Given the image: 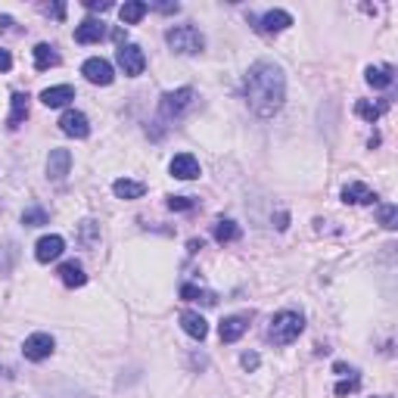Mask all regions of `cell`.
Here are the masks:
<instances>
[{"label": "cell", "instance_id": "6da1fadb", "mask_svg": "<svg viewBox=\"0 0 398 398\" xmlns=\"http://www.w3.org/2000/svg\"><path fill=\"white\" fill-rule=\"evenodd\" d=\"M243 93H246L249 109L258 118H271L283 109V100H287V78H283V69L268 59L249 65L246 81H243Z\"/></svg>", "mask_w": 398, "mask_h": 398}, {"label": "cell", "instance_id": "7a4b0ae2", "mask_svg": "<svg viewBox=\"0 0 398 398\" xmlns=\"http://www.w3.org/2000/svg\"><path fill=\"white\" fill-rule=\"evenodd\" d=\"M302 330H305V318L299 311H280L271 318L268 340L274 346H289V342H296L302 336Z\"/></svg>", "mask_w": 398, "mask_h": 398}, {"label": "cell", "instance_id": "3957f363", "mask_svg": "<svg viewBox=\"0 0 398 398\" xmlns=\"http://www.w3.org/2000/svg\"><path fill=\"white\" fill-rule=\"evenodd\" d=\"M165 41L175 53H184V56H193V53H203L206 50V38L199 28L193 25H177L165 32Z\"/></svg>", "mask_w": 398, "mask_h": 398}, {"label": "cell", "instance_id": "277c9868", "mask_svg": "<svg viewBox=\"0 0 398 398\" xmlns=\"http://www.w3.org/2000/svg\"><path fill=\"white\" fill-rule=\"evenodd\" d=\"M115 59L128 78H137V75H144V69H146V56L137 44H122L115 53Z\"/></svg>", "mask_w": 398, "mask_h": 398}, {"label": "cell", "instance_id": "5b68a950", "mask_svg": "<svg viewBox=\"0 0 398 398\" xmlns=\"http://www.w3.org/2000/svg\"><path fill=\"white\" fill-rule=\"evenodd\" d=\"M193 97H196L193 87H177V91L162 93V103H159V109H162L165 118H177L190 103H193Z\"/></svg>", "mask_w": 398, "mask_h": 398}, {"label": "cell", "instance_id": "8992f818", "mask_svg": "<svg viewBox=\"0 0 398 398\" xmlns=\"http://www.w3.org/2000/svg\"><path fill=\"white\" fill-rule=\"evenodd\" d=\"M81 75H85L91 85H100V87L112 85V78H115V72H112V63H106L103 56L85 59V65H81Z\"/></svg>", "mask_w": 398, "mask_h": 398}, {"label": "cell", "instance_id": "52a82bcc", "mask_svg": "<svg viewBox=\"0 0 398 398\" xmlns=\"http://www.w3.org/2000/svg\"><path fill=\"white\" fill-rule=\"evenodd\" d=\"M53 349H56V342H53L50 333H32L25 340V346H22V355L28 361H44L53 355Z\"/></svg>", "mask_w": 398, "mask_h": 398}, {"label": "cell", "instance_id": "ba28073f", "mask_svg": "<svg viewBox=\"0 0 398 398\" xmlns=\"http://www.w3.org/2000/svg\"><path fill=\"white\" fill-rule=\"evenodd\" d=\"M59 131H63V134H69V137L85 140L87 134H91V122H87L85 112L69 109V112H63V118H59Z\"/></svg>", "mask_w": 398, "mask_h": 398}, {"label": "cell", "instance_id": "9c48e42d", "mask_svg": "<svg viewBox=\"0 0 398 398\" xmlns=\"http://www.w3.org/2000/svg\"><path fill=\"white\" fill-rule=\"evenodd\" d=\"M289 25H293V16H289L287 10H268L265 16L255 19V28L265 32V34H277V32H283V28H289Z\"/></svg>", "mask_w": 398, "mask_h": 398}, {"label": "cell", "instance_id": "30bf717a", "mask_svg": "<svg viewBox=\"0 0 398 398\" xmlns=\"http://www.w3.org/2000/svg\"><path fill=\"white\" fill-rule=\"evenodd\" d=\"M65 249V240L59 234H50V236H41L38 246H34V258L41 261V265H47V261H56L59 255H63Z\"/></svg>", "mask_w": 398, "mask_h": 398}, {"label": "cell", "instance_id": "8fae6325", "mask_svg": "<svg viewBox=\"0 0 398 398\" xmlns=\"http://www.w3.org/2000/svg\"><path fill=\"white\" fill-rule=\"evenodd\" d=\"M69 168H72V153L50 150V156H47V177H50V181H65Z\"/></svg>", "mask_w": 398, "mask_h": 398}, {"label": "cell", "instance_id": "7c38bea8", "mask_svg": "<svg viewBox=\"0 0 398 398\" xmlns=\"http://www.w3.org/2000/svg\"><path fill=\"white\" fill-rule=\"evenodd\" d=\"M168 171L177 181H193V177H199V162H196V156H190V153H177V156L171 159Z\"/></svg>", "mask_w": 398, "mask_h": 398}, {"label": "cell", "instance_id": "4fadbf2b", "mask_svg": "<svg viewBox=\"0 0 398 398\" xmlns=\"http://www.w3.org/2000/svg\"><path fill=\"white\" fill-rule=\"evenodd\" d=\"M249 330V318L246 314H234V318H224L221 327H218V336H221V342H236L243 333Z\"/></svg>", "mask_w": 398, "mask_h": 398}, {"label": "cell", "instance_id": "5bb4252c", "mask_svg": "<svg viewBox=\"0 0 398 398\" xmlns=\"http://www.w3.org/2000/svg\"><path fill=\"white\" fill-rule=\"evenodd\" d=\"M373 199H377V193H373L367 184H361V181H352V184H346V187H342V203L367 206V203H373Z\"/></svg>", "mask_w": 398, "mask_h": 398}, {"label": "cell", "instance_id": "9a60e30c", "mask_svg": "<svg viewBox=\"0 0 398 398\" xmlns=\"http://www.w3.org/2000/svg\"><path fill=\"white\" fill-rule=\"evenodd\" d=\"M106 38V22L100 19H85L78 28H75V41L78 44H97V41Z\"/></svg>", "mask_w": 398, "mask_h": 398}, {"label": "cell", "instance_id": "2e32d148", "mask_svg": "<svg viewBox=\"0 0 398 398\" xmlns=\"http://www.w3.org/2000/svg\"><path fill=\"white\" fill-rule=\"evenodd\" d=\"M181 327H184V333L193 336V340H199V342L209 336V324H206L203 314H196V311H184L181 314Z\"/></svg>", "mask_w": 398, "mask_h": 398}, {"label": "cell", "instance_id": "e0dca14e", "mask_svg": "<svg viewBox=\"0 0 398 398\" xmlns=\"http://www.w3.org/2000/svg\"><path fill=\"white\" fill-rule=\"evenodd\" d=\"M69 100H75L72 85H56V87H47V91L41 93V103L50 106V109H59V106H65Z\"/></svg>", "mask_w": 398, "mask_h": 398}, {"label": "cell", "instance_id": "ac0fdd59", "mask_svg": "<svg viewBox=\"0 0 398 398\" xmlns=\"http://www.w3.org/2000/svg\"><path fill=\"white\" fill-rule=\"evenodd\" d=\"M59 280L65 283V287H85L87 283V274L85 268H81L78 261H65V265H59Z\"/></svg>", "mask_w": 398, "mask_h": 398}, {"label": "cell", "instance_id": "d6986e66", "mask_svg": "<svg viewBox=\"0 0 398 398\" xmlns=\"http://www.w3.org/2000/svg\"><path fill=\"white\" fill-rule=\"evenodd\" d=\"M112 193H115L118 199H140V196L146 193V187L140 181H131V177H118V181L112 184Z\"/></svg>", "mask_w": 398, "mask_h": 398}, {"label": "cell", "instance_id": "ffe728a7", "mask_svg": "<svg viewBox=\"0 0 398 398\" xmlns=\"http://www.w3.org/2000/svg\"><path fill=\"white\" fill-rule=\"evenodd\" d=\"M392 81H395V75H392V65H371V69H367V85L377 87V91L392 87Z\"/></svg>", "mask_w": 398, "mask_h": 398}, {"label": "cell", "instance_id": "44dd1931", "mask_svg": "<svg viewBox=\"0 0 398 398\" xmlns=\"http://www.w3.org/2000/svg\"><path fill=\"white\" fill-rule=\"evenodd\" d=\"M10 103H13V109H10V118H7V124H10V128H19V124H22V122H25V118H28V93L16 91Z\"/></svg>", "mask_w": 398, "mask_h": 398}, {"label": "cell", "instance_id": "7402d4cb", "mask_svg": "<svg viewBox=\"0 0 398 398\" xmlns=\"http://www.w3.org/2000/svg\"><path fill=\"white\" fill-rule=\"evenodd\" d=\"M146 10H150V3H144V0H128V3L118 10V16H122L124 25H137V22L146 16Z\"/></svg>", "mask_w": 398, "mask_h": 398}, {"label": "cell", "instance_id": "603a6c76", "mask_svg": "<svg viewBox=\"0 0 398 398\" xmlns=\"http://www.w3.org/2000/svg\"><path fill=\"white\" fill-rule=\"evenodd\" d=\"M181 299H187V302H199V305H215L218 296L212 293V289L193 287V283H184V287H181Z\"/></svg>", "mask_w": 398, "mask_h": 398}, {"label": "cell", "instance_id": "cb8c5ba5", "mask_svg": "<svg viewBox=\"0 0 398 398\" xmlns=\"http://www.w3.org/2000/svg\"><path fill=\"white\" fill-rule=\"evenodd\" d=\"M212 234H215V240L224 246V243L240 240V234H243V230H240V224H236V221H230V218H221V221L215 224V230H212Z\"/></svg>", "mask_w": 398, "mask_h": 398}, {"label": "cell", "instance_id": "d4e9b609", "mask_svg": "<svg viewBox=\"0 0 398 398\" xmlns=\"http://www.w3.org/2000/svg\"><path fill=\"white\" fill-rule=\"evenodd\" d=\"M34 65H38L41 72H44V69H50V65H59L56 47H50V44H38V47H34Z\"/></svg>", "mask_w": 398, "mask_h": 398}, {"label": "cell", "instance_id": "484cf974", "mask_svg": "<svg viewBox=\"0 0 398 398\" xmlns=\"http://www.w3.org/2000/svg\"><path fill=\"white\" fill-rule=\"evenodd\" d=\"M389 109V103H367V100H358V103H355V112H358L361 118H364V122H379V115H383V112Z\"/></svg>", "mask_w": 398, "mask_h": 398}, {"label": "cell", "instance_id": "4316f807", "mask_svg": "<svg viewBox=\"0 0 398 398\" xmlns=\"http://www.w3.org/2000/svg\"><path fill=\"white\" fill-rule=\"evenodd\" d=\"M22 224H25V228H41V224H47V212L41 209V206H28V209L22 212Z\"/></svg>", "mask_w": 398, "mask_h": 398}, {"label": "cell", "instance_id": "83f0119b", "mask_svg": "<svg viewBox=\"0 0 398 398\" xmlns=\"http://www.w3.org/2000/svg\"><path fill=\"white\" fill-rule=\"evenodd\" d=\"M377 218H379V224H383V228H395V224H398V209H395V206H389V203H386V206H379V209H377Z\"/></svg>", "mask_w": 398, "mask_h": 398}, {"label": "cell", "instance_id": "f1b7e54d", "mask_svg": "<svg viewBox=\"0 0 398 398\" xmlns=\"http://www.w3.org/2000/svg\"><path fill=\"white\" fill-rule=\"evenodd\" d=\"M196 206V199H190V196H168V209L171 212H190Z\"/></svg>", "mask_w": 398, "mask_h": 398}, {"label": "cell", "instance_id": "f546056e", "mask_svg": "<svg viewBox=\"0 0 398 398\" xmlns=\"http://www.w3.org/2000/svg\"><path fill=\"white\" fill-rule=\"evenodd\" d=\"M361 386V377L358 373H352L349 379H342V383H336V395H349V392H355Z\"/></svg>", "mask_w": 398, "mask_h": 398}, {"label": "cell", "instance_id": "4dcf8cb0", "mask_svg": "<svg viewBox=\"0 0 398 398\" xmlns=\"http://www.w3.org/2000/svg\"><path fill=\"white\" fill-rule=\"evenodd\" d=\"M93 240H97V224L85 221L81 224V243H85V246H93Z\"/></svg>", "mask_w": 398, "mask_h": 398}, {"label": "cell", "instance_id": "1f68e13d", "mask_svg": "<svg viewBox=\"0 0 398 398\" xmlns=\"http://www.w3.org/2000/svg\"><path fill=\"white\" fill-rule=\"evenodd\" d=\"M240 364L246 367V371H255V367L261 364V358H258V355H255V352H246V355H243V358H240Z\"/></svg>", "mask_w": 398, "mask_h": 398}, {"label": "cell", "instance_id": "d6a6232c", "mask_svg": "<svg viewBox=\"0 0 398 398\" xmlns=\"http://www.w3.org/2000/svg\"><path fill=\"white\" fill-rule=\"evenodd\" d=\"M85 7L87 10H100V13H106V10H112L109 0H85Z\"/></svg>", "mask_w": 398, "mask_h": 398}, {"label": "cell", "instance_id": "836d02e7", "mask_svg": "<svg viewBox=\"0 0 398 398\" xmlns=\"http://www.w3.org/2000/svg\"><path fill=\"white\" fill-rule=\"evenodd\" d=\"M13 69V56L7 50H0V72H10Z\"/></svg>", "mask_w": 398, "mask_h": 398}, {"label": "cell", "instance_id": "e575fe53", "mask_svg": "<svg viewBox=\"0 0 398 398\" xmlns=\"http://www.w3.org/2000/svg\"><path fill=\"white\" fill-rule=\"evenodd\" d=\"M153 10H159V13H177V3H153Z\"/></svg>", "mask_w": 398, "mask_h": 398}, {"label": "cell", "instance_id": "d590c367", "mask_svg": "<svg viewBox=\"0 0 398 398\" xmlns=\"http://www.w3.org/2000/svg\"><path fill=\"white\" fill-rule=\"evenodd\" d=\"M47 13H50L53 19H63V16H65V7H63V3H53V7H47Z\"/></svg>", "mask_w": 398, "mask_h": 398}]
</instances>
